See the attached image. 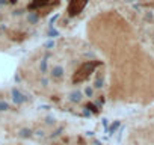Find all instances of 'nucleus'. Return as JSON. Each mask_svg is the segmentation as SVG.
<instances>
[{
	"label": "nucleus",
	"instance_id": "nucleus-1",
	"mask_svg": "<svg viewBox=\"0 0 154 145\" xmlns=\"http://www.w3.org/2000/svg\"><path fill=\"white\" fill-rule=\"evenodd\" d=\"M88 0H70V5H68V15L70 17H76L79 15L80 12L83 11V8L86 6Z\"/></svg>",
	"mask_w": 154,
	"mask_h": 145
},
{
	"label": "nucleus",
	"instance_id": "nucleus-2",
	"mask_svg": "<svg viewBox=\"0 0 154 145\" xmlns=\"http://www.w3.org/2000/svg\"><path fill=\"white\" fill-rule=\"evenodd\" d=\"M50 2V0H32V5H30V8L33 9H38V8H42V6H45L47 3Z\"/></svg>",
	"mask_w": 154,
	"mask_h": 145
}]
</instances>
